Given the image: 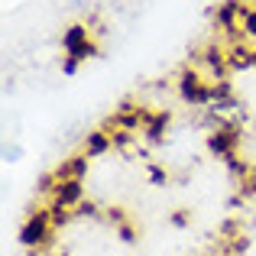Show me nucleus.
I'll use <instances>...</instances> for the list:
<instances>
[{
  "label": "nucleus",
  "mask_w": 256,
  "mask_h": 256,
  "mask_svg": "<svg viewBox=\"0 0 256 256\" xmlns=\"http://www.w3.org/2000/svg\"><path fill=\"white\" fill-rule=\"evenodd\" d=\"M91 26L88 23H72L68 30L62 32V52L72 58H78V62H84V58H94L98 56V42L91 39Z\"/></svg>",
  "instance_id": "1"
},
{
  "label": "nucleus",
  "mask_w": 256,
  "mask_h": 256,
  "mask_svg": "<svg viewBox=\"0 0 256 256\" xmlns=\"http://www.w3.org/2000/svg\"><path fill=\"white\" fill-rule=\"evenodd\" d=\"M52 230H56V224H52V218H49V208H42V211L30 214V218L23 220V227H20V244L39 250V246L49 244Z\"/></svg>",
  "instance_id": "2"
},
{
  "label": "nucleus",
  "mask_w": 256,
  "mask_h": 256,
  "mask_svg": "<svg viewBox=\"0 0 256 256\" xmlns=\"http://www.w3.org/2000/svg\"><path fill=\"white\" fill-rule=\"evenodd\" d=\"M178 98L192 107H208L211 104V82H204L194 68H185L178 75Z\"/></svg>",
  "instance_id": "3"
},
{
  "label": "nucleus",
  "mask_w": 256,
  "mask_h": 256,
  "mask_svg": "<svg viewBox=\"0 0 256 256\" xmlns=\"http://www.w3.org/2000/svg\"><path fill=\"white\" fill-rule=\"evenodd\" d=\"M237 146H240V130L230 124H220L208 133V150L214 152L218 159H230L237 156Z\"/></svg>",
  "instance_id": "4"
},
{
  "label": "nucleus",
  "mask_w": 256,
  "mask_h": 256,
  "mask_svg": "<svg viewBox=\"0 0 256 256\" xmlns=\"http://www.w3.org/2000/svg\"><path fill=\"white\" fill-rule=\"evenodd\" d=\"M52 175H56V172H52ZM49 194H52V201H58V204H65V208L75 211V208L84 201V185H82V178H58V175H56Z\"/></svg>",
  "instance_id": "5"
},
{
  "label": "nucleus",
  "mask_w": 256,
  "mask_h": 256,
  "mask_svg": "<svg viewBox=\"0 0 256 256\" xmlns=\"http://www.w3.org/2000/svg\"><path fill=\"white\" fill-rule=\"evenodd\" d=\"M114 150V136L107 130H91L84 136V152L91 159H98V156H104V152H110Z\"/></svg>",
  "instance_id": "6"
},
{
  "label": "nucleus",
  "mask_w": 256,
  "mask_h": 256,
  "mask_svg": "<svg viewBox=\"0 0 256 256\" xmlns=\"http://www.w3.org/2000/svg\"><path fill=\"white\" fill-rule=\"evenodd\" d=\"M88 162H91V156H88V152H78V156L65 159V162L56 169V175H58V178H84Z\"/></svg>",
  "instance_id": "7"
},
{
  "label": "nucleus",
  "mask_w": 256,
  "mask_h": 256,
  "mask_svg": "<svg viewBox=\"0 0 256 256\" xmlns=\"http://www.w3.org/2000/svg\"><path fill=\"white\" fill-rule=\"evenodd\" d=\"M227 68L230 72H246V68H253V49L250 46H230L227 49Z\"/></svg>",
  "instance_id": "8"
},
{
  "label": "nucleus",
  "mask_w": 256,
  "mask_h": 256,
  "mask_svg": "<svg viewBox=\"0 0 256 256\" xmlns=\"http://www.w3.org/2000/svg\"><path fill=\"white\" fill-rule=\"evenodd\" d=\"M166 130H169V110H156V114H150V120H146V126H143V133L152 140V143H159V140L166 136Z\"/></svg>",
  "instance_id": "9"
},
{
  "label": "nucleus",
  "mask_w": 256,
  "mask_h": 256,
  "mask_svg": "<svg viewBox=\"0 0 256 256\" xmlns=\"http://www.w3.org/2000/svg\"><path fill=\"white\" fill-rule=\"evenodd\" d=\"M240 26H244V36L256 39V6H246L244 20H240Z\"/></svg>",
  "instance_id": "10"
},
{
  "label": "nucleus",
  "mask_w": 256,
  "mask_h": 256,
  "mask_svg": "<svg viewBox=\"0 0 256 256\" xmlns=\"http://www.w3.org/2000/svg\"><path fill=\"white\" fill-rule=\"evenodd\" d=\"M20 159H23V146H20V143H10V146H4V162H6V166L20 162Z\"/></svg>",
  "instance_id": "11"
},
{
  "label": "nucleus",
  "mask_w": 256,
  "mask_h": 256,
  "mask_svg": "<svg viewBox=\"0 0 256 256\" xmlns=\"http://www.w3.org/2000/svg\"><path fill=\"white\" fill-rule=\"evenodd\" d=\"M150 182H152V185H166V182H169V172H166L162 166L152 162V166H150Z\"/></svg>",
  "instance_id": "12"
},
{
  "label": "nucleus",
  "mask_w": 256,
  "mask_h": 256,
  "mask_svg": "<svg viewBox=\"0 0 256 256\" xmlns=\"http://www.w3.org/2000/svg\"><path fill=\"white\" fill-rule=\"evenodd\" d=\"M75 214L78 218H98V204H94V201H82V204L75 208Z\"/></svg>",
  "instance_id": "13"
},
{
  "label": "nucleus",
  "mask_w": 256,
  "mask_h": 256,
  "mask_svg": "<svg viewBox=\"0 0 256 256\" xmlns=\"http://www.w3.org/2000/svg\"><path fill=\"white\" fill-rule=\"evenodd\" d=\"M62 72H65V75H75V72H78V58L65 56V58H62Z\"/></svg>",
  "instance_id": "14"
},
{
  "label": "nucleus",
  "mask_w": 256,
  "mask_h": 256,
  "mask_svg": "<svg viewBox=\"0 0 256 256\" xmlns=\"http://www.w3.org/2000/svg\"><path fill=\"white\" fill-rule=\"evenodd\" d=\"M172 224H175V227H185V224H188V214H185V211L172 214Z\"/></svg>",
  "instance_id": "15"
}]
</instances>
